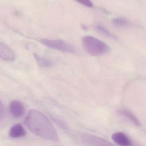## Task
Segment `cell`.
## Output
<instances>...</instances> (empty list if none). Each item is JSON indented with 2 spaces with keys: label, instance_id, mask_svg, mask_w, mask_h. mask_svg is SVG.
Returning <instances> with one entry per match:
<instances>
[{
  "label": "cell",
  "instance_id": "52a82bcc",
  "mask_svg": "<svg viewBox=\"0 0 146 146\" xmlns=\"http://www.w3.org/2000/svg\"><path fill=\"white\" fill-rule=\"evenodd\" d=\"M112 138L114 142L120 146H132V143L129 137L123 132H116L113 134Z\"/></svg>",
  "mask_w": 146,
  "mask_h": 146
},
{
  "label": "cell",
  "instance_id": "ba28073f",
  "mask_svg": "<svg viewBox=\"0 0 146 146\" xmlns=\"http://www.w3.org/2000/svg\"><path fill=\"white\" fill-rule=\"evenodd\" d=\"M26 135L25 129L21 124H16L11 128L9 131V136L12 138L24 137Z\"/></svg>",
  "mask_w": 146,
  "mask_h": 146
},
{
  "label": "cell",
  "instance_id": "6da1fadb",
  "mask_svg": "<svg viewBox=\"0 0 146 146\" xmlns=\"http://www.w3.org/2000/svg\"><path fill=\"white\" fill-rule=\"evenodd\" d=\"M24 122L29 130L36 135L49 141H59L55 128L47 117L40 111L30 110Z\"/></svg>",
  "mask_w": 146,
  "mask_h": 146
},
{
  "label": "cell",
  "instance_id": "277c9868",
  "mask_svg": "<svg viewBox=\"0 0 146 146\" xmlns=\"http://www.w3.org/2000/svg\"><path fill=\"white\" fill-rule=\"evenodd\" d=\"M79 137L82 143L86 146H115L103 138L90 134L82 133Z\"/></svg>",
  "mask_w": 146,
  "mask_h": 146
},
{
  "label": "cell",
  "instance_id": "7c38bea8",
  "mask_svg": "<svg viewBox=\"0 0 146 146\" xmlns=\"http://www.w3.org/2000/svg\"><path fill=\"white\" fill-rule=\"evenodd\" d=\"M96 29L99 32L109 37H112V38H115V36L113 35H112L108 31L106 28H104L103 26L100 25H98L96 26Z\"/></svg>",
  "mask_w": 146,
  "mask_h": 146
},
{
  "label": "cell",
  "instance_id": "8fae6325",
  "mask_svg": "<svg viewBox=\"0 0 146 146\" xmlns=\"http://www.w3.org/2000/svg\"><path fill=\"white\" fill-rule=\"evenodd\" d=\"M112 23L116 27H124L129 25V22L127 19L123 17H118L113 19Z\"/></svg>",
  "mask_w": 146,
  "mask_h": 146
},
{
  "label": "cell",
  "instance_id": "8992f818",
  "mask_svg": "<svg viewBox=\"0 0 146 146\" xmlns=\"http://www.w3.org/2000/svg\"><path fill=\"white\" fill-rule=\"evenodd\" d=\"M9 108L11 113L14 117H20L24 113L23 105L19 101H12L10 103Z\"/></svg>",
  "mask_w": 146,
  "mask_h": 146
},
{
  "label": "cell",
  "instance_id": "7a4b0ae2",
  "mask_svg": "<svg viewBox=\"0 0 146 146\" xmlns=\"http://www.w3.org/2000/svg\"><path fill=\"white\" fill-rule=\"evenodd\" d=\"M82 42L86 51L93 56L103 55L110 50V48L106 44L94 36H84L83 38Z\"/></svg>",
  "mask_w": 146,
  "mask_h": 146
},
{
  "label": "cell",
  "instance_id": "30bf717a",
  "mask_svg": "<svg viewBox=\"0 0 146 146\" xmlns=\"http://www.w3.org/2000/svg\"><path fill=\"white\" fill-rule=\"evenodd\" d=\"M34 56L38 65L42 68H48L51 67L53 64L52 60L44 57H41L37 54L34 53Z\"/></svg>",
  "mask_w": 146,
  "mask_h": 146
},
{
  "label": "cell",
  "instance_id": "4fadbf2b",
  "mask_svg": "<svg viewBox=\"0 0 146 146\" xmlns=\"http://www.w3.org/2000/svg\"><path fill=\"white\" fill-rule=\"evenodd\" d=\"M78 2L82 4V5H84L88 7H90V8H92L94 6L93 3L88 0H81V1H78Z\"/></svg>",
  "mask_w": 146,
  "mask_h": 146
},
{
  "label": "cell",
  "instance_id": "3957f363",
  "mask_svg": "<svg viewBox=\"0 0 146 146\" xmlns=\"http://www.w3.org/2000/svg\"><path fill=\"white\" fill-rule=\"evenodd\" d=\"M40 41L44 46L52 49L69 53L76 52V50L73 46L63 40L41 39L40 40Z\"/></svg>",
  "mask_w": 146,
  "mask_h": 146
},
{
  "label": "cell",
  "instance_id": "5b68a950",
  "mask_svg": "<svg viewBox=\"0 0 146 146\" xmlns=\"http://www.w3.org/2000/svg\"><path fill=\"white\" fill-rule=\"evenodd\" d=\"M0 57L4 61L11 62L16 59V54L10 47L1 42L0 44Z\"/></svg>",
  "mask_w": 146,
  "mask_h": 146
},
{
  "label": "cell",
  "instance_id": "9c48e42d",
  "mask_svg": "<svg viewBox=\"0 0 146 146\" xmlns=\"http://www.w3.org/2000/svg\"><path fill=\"white\" fill-rule=\"evenodd\" d=\"M119 113L129 119L135 125L139 126L140 123L137 118L130 110L126 109H121L119 111Z\"/></svg>",
  "mask_w": 146,
  "mask_h": 146
}]
</instances>
